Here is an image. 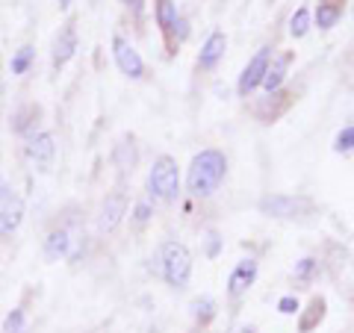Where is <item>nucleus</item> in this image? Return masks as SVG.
Masks as SVG:
<instances>
[{
  "mask_svg": "<svg viewBox=\"0 0 354 333\" xmlns=\"http://www.w3.org/2000/svg\"><path fill=\"white\" fill-rule=\"evenodd\" d=\"M0 104H3V83H0Z\"/></svg>",
  "mask_w": 354,
  "mask_h": 333,
  "instance_id": "31",
  "label": "nucleus"
},
{
  "mask_svg": "<svg viewBox=\"0 0 354 333\" xmlns=\"http://www.w3.org/2000/svg\"><path fill=\"white\" fill-rule=\"evenodd\" d=\"M307 30H310V12L301 6V9H295V15H292V21H290V32H292L295 39H304Z\"/></svg>",
  "mask_w": 354,
  "mask_h": 333,
  "instance_id": "23",
  "label": "nucleus"
},
{
  "mask_svg": "<svg viewBox=\"0 0 354 333\" xmlns=\"http://www.w3.org/2000/svg\"><path fill=\"white\" fill-rule=\"evenodd\" d=\"M124 9H130L133 15H142V9H145V0H118Z\"/></svg>",
  "mask_w": 354,
  "mask_h": 333,
  "instance_id": "28",
  "label": "nucleus"
},
{
  "mask_svg": "<svg viewBox=\"0 0 354 333\" xmlns=\"http://www.w3.org/2000/svg\"><path fill=\"white\" fill-rule=\"evenodd\" d=\"M290 62H292V53H283V57H278L269 65V71H266V77H263V88H266V92H278V88L283 86Z\"/></svg>",
  "mask_w": 354,
  "mask_h": 333,
  "instance_id": "16",
  "label": "nucleus"
},
{
  "mask_svg": "<svg viewBox=\"0 0 354 333\" xmlns=\"http://www.w3.org/2000/svg\"><path fill=\"white\" fill-rule=\"evenodd\" d=\"M24 157L30 160V165H36L39 171H50L53 160H57V139L48 130H39L36 136L24 139Z\"/></svg>",
  "mask_w": 354,
  "mask_h": 333,
  "instance_id": "6",
  "label": "nucleus"
},
{
  "mask_svg": "<svg viewBox=\"0 0 354 333\" xmlns=\"http://www.w3.org/2000/svg\"><path fill=\"white\" fill-rule=\"evenodd\" d=\"M77 48H80V39H77V27H74V21H68L57 36H53V44H50V62H53V68L62 71L65 65H68L74 59V53Z\"/></svg>",
  "mask_w": 354,
  "mask_h": 333,
  "instance_id": "9",
  "label": "nucleus"
},
{
  "mask_svg": "<svg viewBox=\"0 0 354 333\" xmlns=\"http://www.w3.org/2000/svg\"><path fill=\"white\" fill-rule=\"evenodd\" d=\"M153 216V207L148 201H139L136 207H133V213H130V221H133V227H145L148 221Z\"/></svg>",
  "mask_w": 354,
  "mask_h": 333,
  "instance_id": "24",
  "label": "nucleus"
},
{
  "mask_svg": "<svg viewBox=\"0 0 354 333\" xmlns=\"http://www.w3.org/2000/svg\"><path fill=\"white\" fill-rule=\"evenodd\" d=\"M225 48H227V36L225 32H213L207 41H204V48H201V57H198V68H216V62L225 57Z\"/></svg>",
  "mask_w": 354,
  "mask_h": 333,
  "instance_id": "15",
  "label": "nucleus"
},
{
  "mask_svg": "<svg viewBox=\"0 0 354 333\" xmlns=\"http://www.w3.org/2000/svg\"><path fill=\"white\" fill-rule=\"evenodd\" d=\"M334 148H337L339 153H348V151H354V124L339 130V136H337V142H334Z\"/></svg>",
  "mask_w": 354,
  "mask_h": 333,
  "instance_id": "26",
  "label": "nucleus"
},
{
  "mask_svg": "<svg viewBox=\"0 0 354 333\" xmlns=\"http://www.w3.org/2000/svg\"><path fill=\"white\" fill-rule=\"evenodd\" d=\"M24 198H21L18 192L9 183L0 186V242L12 239L18 227L24 225Z\"/></svg>",
  "mask_w": 354,
  "mask_h": 333,
  "instance_id": "4",
  "label": "nucleus"
},
{
  "mask_svg": "<svg viewBox=\"0 0 354 333\" xmlns=\"http://www.w3.org/2000/svg\"><path fill=\"white\" fill-rule=\"evenodd\" d=\"M225 174H227V157L216 148H207L192 157L189 174H186V189H189V195H195V198H207L218 189V183L225 180Z\"/></svg>",
  "mask_w": 354,
  "mask_h": 333,
  "instance_id": "1",
  "label": "nucleus"
},
{
  "mask_svg": "<svg viewBox=\"0 0 354 333\" xmlns=\"http://www.w3.org/2000/svg\"><path fill=\"white\" fill-rule=\"evenodd\" d=\"M113 59L118 65V71L130 77V80H142L145 77V59L139 57V50L124 39V36H113Z\"/></svg>",
  "mask_w": 354,
  "mask_h": 333,
  "instance_id": "8",
  "label": "nucleus"
},
{
  "mask_svg": "<svg viewBox=\"0 0 354 333\" xmlns=\"http://www.w3.org/2000/svg\"><path fill=\"white\" fill-rule=\"evenodd\" d=\"M316 272H319V263H316L313 257H304L301 263L295 265V277H298V280H301V283L313 280V274H316Z\"/></svg>",
  "mask_w": 354,
  "mask_h": 333,
  "instance_id": "25",
  "label": "nucleus"
},
{
  "mask_svg": "<svg viewBox=\"0 0 354 333\" xmlns=\"http://www.w3.org/2000/svg\"><path fill=\"white\" fill-rule=\"evenodd\" d=\"M148 192L157 201H174L180 195V171H177V162L162 153V157L153 160L151 171H148Z\"/></svg>",
  "mask_w": 354,
  "mask_h": 333,
  "instance_id": "3",
  "label": "nucleus"
},
{
  "mask_svg": "<svg viewBox=\"0 0 354 333\" xmlns=\"http://www.w3.org/2000/svg\"><path fill=\"white\" fill-rule=\"evenodd\" d=\"M115 165L121 171H133V165H136V148H133V139L121 142V145H115Z\"/></svg>",
  "mask_w": 354,
  "mask_h": 333,
  "instance_id": "20",
  "label": "nucleus"
},
{
  "mask_svg": "<svg viewBox=\"0 0 354 333\" xmlns=\"http://www.w3.org/2000/svg\"><path fill=\"white\" fill-rule=\"evenodd\" d=\"M269 59H272L269 48L257 50V57L245 65V71H242V77H239V95H251L257 86H263V77H266V71H269Z\"/></svg>",
  "mask_w": 354,
  "mask_h": 333,
  "instance_id": "12",
  "label": "nucleus"
},
{
  "mask_svg": "<svg viewBox=\"0 0 354 333\" xmlns=\"http://www.w3.org/2000/svg\"><path fill=\"white\" fill-rule=\"evenodd\" d=\"M57 3H59V9H68V6L74 3V0H57Z\"/></svg>",
  "mask_w": 354,
  "mask_h": 333,
  "instance_id": "29",
  "label": "nucleus"
},
{
  "mask_svg": "<svg viewBox=\"0 0 354 333\" xmlns=\"http://www.w3.org/2000/svg\"><path fill=\"white\" fill-rule=\"evenodd\" d=\"M3 333H27V310L24 307H15V310H9L6 313Z\"/></svg>",
  "mask_w": 354,
  "mask_h": 333,
  "instance_id": "21",
  "label": "nucleus"
},
{
  "mask_svg": "<svg viewBox=\"0 0 354 333\" xmlns=\"http://www.w3.org/2000/svg\"><path fill=\"white\" fill-rule=\"evenodd\" d=\"M325 298H313V301H310V307H307V313L301 316V321H298V330L301 333H310L313 327H319L322 325V318H325Z\"/></svg>",
  "mask_w": 354,
  "mask_h": 333,
  "instance_id": "18",
  "label": "nucleus"
},
{
  "mask_svg": "<svg viewBox=\"0 0 354 333\" xmlns=\"http://www.w3.org/2000/svg\"><path fill=\"white\" fill-rule=\"evenodd\" d=\"M41 118H44L41 104H36V101L18 104L12 109V115H9V130H12L15 136H21V139H30V136H36V133L41 130Z\"/></svg>",
  "mask_w": 354,
  "mask_h": 333,
  "instance_id": "7",
  "label": "nucleus"
},
{
  "mask_svg": "<svg viewBox=\"0 0 354 333\" xmlns=\"http://www.w3.org/2000/svg\"><path fill=\"white\" fill-rule=\"evenodd\" d=\"M0 153H3V148H0Z\"/></svg>",
  "mask_w": 354,
  "mask_h": 333,
  "instance_id": "35",
  "label": "nucleus"
},
{
  "mask_svg": "<svg viewBox=\"0 0 354 333\" xmlns=\"http://www.w3.org/2000/svg\"><path fill=\"white\" fill-rule=\"evenodd\" d=\"M260 213L269 218H304L313 213V201L304 195H272L260 201Z\"/></svg>",
  "mask_w": 354,
  "mask_h": 333,
  "instance_id": "5",
  "label": "nucleus"
},
{
  "mask_svg": "<svg viewBox=\"0 0 354 333\" xmlns=\"http://www.w3.org/2000/svg\"><path fill=\"white\" fill-rule=\"evenodd\" d=\"M157 263H160V277L171 289H183L192 277V254L183 242H162L160 254H157Z\"/></svg>",
  "mask_w": 354,
  "mask_h": 333,
  "instance_id": "2",
  "label": "nucleus"
},
{
  "mask_svg": "<svg viewBox=\"0 0 354 333\" xmlns=\"http://www.w3.org/2000/svg\"><path fill=\"white\" fill-rule=\"evenodd\" d=\"M32 62H36V48L32 44H21L18 50H12V59H9V74L12 77H24Z\"/></svg>",
  "mask_w": 354,
  "mask_h": 333,
  "instance_id": "17",
  "label": "nucleus"
},
{
  "mask_svg": "<svg viewBox=\"0 0 354 333\" xmlns=\"http://www.w3.org/2000/svg\"><path fill=\"white\" fill-rule=\"evenodd\" d=\"M148 333H157V330H148Z\"/></svg>",
  "mask_w": 354,
  "mask_h": 333,
  "instance_id": "34",
  "label": "nucleus"
},
{
  "mask_svg": "<svg viewBox=\"0 0 354 333\" xmlns=\"http://www.w3.org/2000/svg\"><path fill=\"white\" fill-rule=\"evenodd\" d=\"M153 15H157V27H160V32L165 36V41H174V27H177V3L174 0H157L153 3Z\"/></svg>",
  "mask_w": 354,
  "mask_h": 333,
  "instance_id": "14",
  "label": "nucleus"
},
{
  "mask_svg": "<svg viewBox=\"0 0 354 333\" xmlns=\"http://www.w3.org/2000/svg\"><path fill=\"white\" fill-rule=\"evenodd\" d=\"M278 310L283 316H295L298 313V298H292V295H283L281 301H278Z\"/></svg>",
  "mask_w": 354,
  "mask_h": 333,
  "instance_id": "27",
  "label": "nucleus"
},
{
  "mask_svg": "<svg viewBox=\"0 0 354 333\" xmlns=\"http://www.w3.org/2000/svg\"><path fill=\"white\" fill-rule=\"evenodd\" d=\"M124 216H127V192L124 189H113L101 204V230L115 233L121 227V221H124Z\"/></svg>",
  "mask_w": 354,
  "mask_h": 333,
  "instance_id": "10",
  "label": "nucleus"
},
{
  "mask_svg": "<svg viewBox=\"0 0 354 333\" xmlns=\"http://www.w3.org/2000/svg\"><path fill=\"white\" fill-rule=\"evenodd\" d=\"M74 248V236L68 227H50L48 236L41 239V254L48 263H59V260H68V254Z\"/></svg>",
  "mask_w": 354,
  "mask_h": 333,
  "instance_id": "11",
  "label": "nucleus"
},
{
  "mask_svg": "<svg viewBox=\"0 0 354 333\" xmlns=\"http://www.w3.org/2000/svg\"><path fill=\"white\" fill-rule=\"evenodd\" d=\"M257 280V260H242L234 272H230L227 280V292L230 298H239L242 292H248V286Z\"/></svg>",
  "mask_w": 354,
  "mask_h": 333,
  "instance_id": "13",
  "label": "nucleus"
},
{
  "mask_svg": "<svg viewBox=\"0 0 354 333\" xmlns=\"http://www.w3.org/2000/svg\"><path fill=\"white\" fill-rule=\"evenodd\" d=\"M0 68H3V59H0Z\"/></svg>",
  "mask_w": 354,
  "mask_h": 333,
  "instance_id": "33",
  "label": "nucleus"
},
{
  "mask_svg": "<svg viewBox=\"0 0 354 333\" xmlns=\"http://www.w3.org/2000/svg\"><path fill=\"white\" fill-rule=\"evenodd\" d=\"M239 333H257V330H254V327H242Z\"/></svg>",
  "mask_w": 354,
  "mask_h": 333,
  "instance_id": "30",
  "label": "nucleus"
},
{
  "mask_svg": "<svg viewBox=\"0 0 354 333\" xmlns=\"http://www.w3.org/2000/svg\"><path fill=\"white\" fill-rule=\"evenodd\" d=\"M0 186H3V177H0Z\"/></svg>",
  "mask_w": 354,
  "mask_h": 333,
  "instance_id": "32",
  "label": "nucleus"
},
{
  "mask_svg": "<svg viewBox=\"0 0 354 333\" xmlns=\"http://www.w3.org/2000/svg\"><path fill=\"white\" fill-rule=\"evenodd\" d=\"M342 15V3H330V0H322L316 9V24L322 27V30H330L339 21Z\"/></svg>",
  "mask_w": 354,
  "mask_h": 333,
  "instance_id": "19",
  "label": "nucleus"
},
{
  "mask_svg": "<svg viewBox=\"0 0 354 333\" xmlns=\"http://www.w3.org/2000/svg\"><path fill=\"white\" fill-rule=\"evenodd\" d=\"M192 310H195V318L201 321V325H209L213 321V316H216V301L213 298H195V304H192Z\"/></svg>",
  "mask_w": 354,
  "mask_h": 333,
  "instance_id": "22",
  "label": "nucleus"
}]
</instances>
